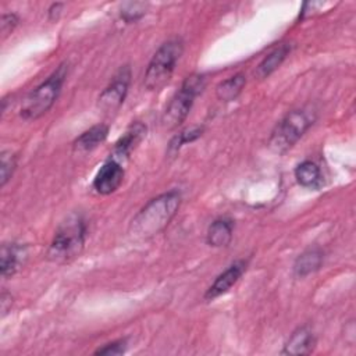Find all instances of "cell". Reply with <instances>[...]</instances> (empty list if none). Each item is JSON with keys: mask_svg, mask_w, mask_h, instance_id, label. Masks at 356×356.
Returning <instances> with one entry per match:
<instances>
[{"mask_svg": "<svg viewBox=\"0 0 356 356\" xmlns=\"http://www.w3.org/2000/svg\"><path fill=\"white\" fill-rule=\"evenodd\" d=\"M316 346L314 334L309 327H299L295 330L284 345L282 355H309Z\"/></svg>", "mask_w": 356, "mask_h": 356, "instance_id": "cell-11", "label": "cell"}, {"mask_svg": "<svg viewBox=\"0 0 356 356\" xmlns=\"http://www.w3.org/2000/svg\"><path fill=\"white\" fill-rule=\"evenodd\" d=\"M18 24V17L14 14V13H10V14H3L1 15V22H0V31H1V38H7L13 31L14 28L17 26Z\"/></svg>", "mask_w": 356, "mask_h": 356, "instance_id": "cell-21", "label": "cell"}, {"mask_svg": "<svg viewBox=\"0 0 356 356\" xmlns=\"http://www.w3.org/2000/svg\"><path fill=\"white\" fill-rule=\"evenodd\" d=\"M125 341H114L110 343H106L103 348H99L95 350V355H122L125 352Z\"/></svg>", "mask_w": 356, "mask_h": 356, "instance_id": "cell-22", "label": "cell"}, {"mask_svg": "<svg viewBox=\"0 0 356 356\" xmlns=\"http://www.w3.org/2000/svg\"><path fill=\"white\" fill-rule=\"evenodd\" d=\"M323 263V253L320 249H307L302 254L298 256L293 264V271L299 277H305L307 274L314 273L320 268Z\"/></svg>", "mask_w": 356, "mask_h": 356, "instance_id": "cell-17", "label": "cell"}, {"mask_svg": "<svg viewBox=\"0 0 356 356\" xmlns=\"http://www.w3.org/2000/svg\"><path fill=\"white\" fill-rule=\"evenodd\" d=\"M63 7V4L61 3H56V4H53L51 7H50V10H49V15H50V18L51 19H54V14H56V18H57V15H58V10Z\"/></svg>", "mask_w": 356, "mask_h": 356, "instance_id": "cell-24", "label": "cell"}, {"mask_svg": "<svg viewBox=\"0 0 356 356\" xmlns=\"http://www.w3.org/2000/svg\"><path fill=\"white\" fill-rule=\"evenodd\" d=\"M203 132V128L200 127H195L191 129H185L182 132H179L177 136H174V139L170 142L168 146V152H177L182 145L188 143V142H193L195 139H197Z\"/></svg>", "mask_w": 356, "mask_h": 356, "instance_id": "cell-19", "label": "cell"}, {"mask_svg": "<svg viewBox=\"0 0 356 356\" xmlns=\"http://www.w3.org/2000/svg\"><path fill=\"white\" fill-rule=\"evenodd\" d=\"M182 51L184 42L181 38H172L157 49L145 71L143 83L147 90H160L170 82Z\"/></svg>", "mask_w": 356, "mask_h": 356, "instance_id": "cell-3", "label": "cell"}, {"mask_svg": "<svg viewBox=\"0 0 356 356\" xmlns=\"http://www.w3.org/2000/svg\"><path fill=\"white\" fill-rule=\"evenodd\" d=\"M296 181L310 189H318L323 185V175L318 165L310 160L302 161L295 170Z\"/></svg>", "mask_w": 356, "mask_h": 356, "instance_id": "cell-16", "label": "cell"}, {"mask_svg": "<svg viewBox=\"0 0 356 356\" xmlns=\"http://www.w3.org/2000/svg\"><path fill=\"white\" fill-rule=\"evenodd\" d=\"M86 224L81 214H70L57 228L49 246L47 257L54 263H67L79 256L83 249Z\"/></svg>", "mask_w": 356, "mask_h": 356, "instance_id": "cell-2", "label": "cell"}, {"mask_svg": "<svg viewBox=\"0 0 356 356\" xmlns=\"http://www.w3.org/2000/svg\"><path fill=\"white\" fill-rule=\"evenodd\" d=\"M204 85H206L204 75L192 74L185 78L181 88L171 97L170 103L167 104L163 113L161 124L165 129H174L184 122V120L188 117L192 108V104L196 96L203 90Z\"/></svg>", "mask_w": 356, "mask_h": 356, "instance_id": "cell-5", "label": "cell"}, {"mask_svg": "<svg viewBox=\"0 0 356 356\" xmlns=\"http://www.w3.org/2000/svg\"><path fill=\"white\" fill-rule=\"evenodd\" d=\"M181 204V193L168 191L149 200L131 220L129 234L136 239H149L170 224Z\"/></svg>", "mask_w": 356, "mask_h": 356, "instance_id": "cell-1", "label": "cell"}, {"mask_svg": "<svg viewBox=\"0 0 356 356\" xmlns=\"http://www.w3.org/2000/svg\"><path fill=\"white\" fill-rule=\"evenodd\" d=\"M26 257V249L25 246H21L18 243H8L1 246L0 252V271L3 278H8L14 275L18 268L24 264V260Z\"/></svg>", "mask_w": 356, "mask_h": 356, "instance_id": "cell-10", "label": "cell"}, {"mask_svg": "<svg viewBox=\"0 0 356 356\" xmlns=\"http://www.w3.org/2000/svg\"><path fill=\"white\" fill-rule=\"evenodd\" d=\"M245 268H246V261L245 260H238V261L232 263L209 286V289L204 293V300H213V299L224 295L225 292H228L229 288L241 278Z\"/></svg>", "mask_w": 356, "mask_h": 356, "instance_id": "cell-9", "label": "cell"}, {"mask_svg": "<svg viewBox=\"0 0 356 356\" xmlns=\"http://www.w3.org/2000/svg\"><path fill=\"white\" fill-rule=\"evenodd\" d=\"M289 51H291V46L288 43H282L278 47H275L260 61V64L257 65V68L254 71L256 76L260 79L267 78L282 64V61L286 58Z\"/></svg>", "mask_w": 356, "mask_h": 356, "instance_id": "cell-14", "label": "cell"}, {"mask_svg": "<svg viewBox=\"0 0 356 356\" xmlns=\"http://www.w3.org/2000/svg\"><path fill=\"white\" fill-rule=\"evenodd\" d=\"M124 179V168L117 160H108L97 171L93 179V188L100 195L115 192Z\"/></svg>", "mask_w": 356, "mask_h": 356, "instance_id": "cell-8", "label": "cell"}, {"mask_svg": "<svg viewBox=\"0 0 356 356\" xmlns=\"http://www.w3.org/2000/svg\"><path fill=\"white\" fill-rule=\"evenodd\" d=\"M245 83H246L245 75L238 72L217 85L216 96L220 102H232L242 92Z\"/></svg>", "mask_w": 356, "mask_h": 356, "instance_id": "cell-18", "label": "cell"}, {"mask_svg": "<svg viewBox=\"0 0 356 356\" xmlns=\"http://www.w3.org/2000/svg\"><path fill=\"white\" fill-rule=\"evenodd\" d=\"M108 135V127L106 124H97L82 135H79L74 142V149L78 152H88L97 147Z\"/></svg>", "mask_w": 356, "mask_h": 356, "instance_id": "cell-15", "label": "cell"}, {"mask_svg": "<svg viewBox=\"0 0 356 356\" xmlns=\"http://www.w3.org/2000/svg\"><path fill=\"white\" fill-rule=\"evenodd\" d=\"M145 135H146V127L142 122L132 124L125 131V134L115 142L114 149H113V156H115V159H118V160L128 157ZM115 159H113V160H115Z\"/></svg>", "mask_w": 356, "mask_h": 356, "instance_id": "cell-12", "label": "cell"}, {"mask_svg": "<svg viewBox=\"0 0 356 356\" xmlns=\"http://www.w3.org/2000/svg\"><path fill=\"white\" fill-rule=\"evenodd\" d=\"M316 115L306 108H298L289 111L271 132L268 145L278 153L289 150L303 134L313 125Z\"/></svg>", "mask_w": 356, "mask_h": 356, "instance_id": "cell-6", "label": "cell"}, {"mask_svg": "<svg viewBox=\"0 0 356 356\" xmlns=\"http://www.w3.org/2000/svg\"><path fill=\"white\" fill-rule=\"evenodd\" d=\"M11 303H13V299H11V295L6 291H3L1 293V300H0V307H1V316H4L8 309L11 307Z\"/></svg>", "mask_w": 356, "mask_h": 356, "instance_id": "cell-23", "label": "cell"}, {"mask_svg": "<svg viewBox=\"0 0 356 356\" xmlns=\"http://www.w3.org/2000/svg\"><path fill=\"white\" fill-rule=\"evenodd\" d=\"M0 157H1V168H0L1 170V179H0V185L4 186L10 181L11 175H13L15 167H17V157L10 150H3Z\"/></svg>", "mask_w": 356, "mask_h": 356, "instance_id": "cell-20", "label": "cell"}, {"mask_svg": "<svg viewBox=\"0 0 356 356\" xmlns=\"http://www.w3.org/2000/svg\"><path fill=\"white\" fill-rule=\"evenodd\" d=\"M67 70V64H61L44 82L25 96L19 108V115L24 120H36L51 108L65 81Z\"/></svg>", "mask_w": 356, "mask_h": 356, "instance_id": "cell-4", "label": "cell"}, {"mask_svg": "<svg viewBox=\"0 0 356 356\" xmlns=\"http://www.w3.org/2000/svg\"><path fill=\"white\" fill-rule=\"evenodd\" d=\"M129 81H131V68L128 65H124L117 71L111 82L99 95L97 106L103 113L111 114L121 107L128 93Z\"/></svg>", "mask_w": 356, "mask_h": 356, "instance_id": "cell-7", "label": "cell"}, {"mask_svg": "<svg viewBox=\"0 0 356 356\" xmlns=\"http://www.w3.org/2000/svg\"><path fill=\"white\" fill-rule=\"evenodd\" d=\"M234 224L228 218H218L213 221L207 229L206 241L213 248H224L232 239Z\"/></svg>", "mask_w": 356, "mask_h": 356, "instance_id": "cell-13", "label": "cell"}]
</instances>
